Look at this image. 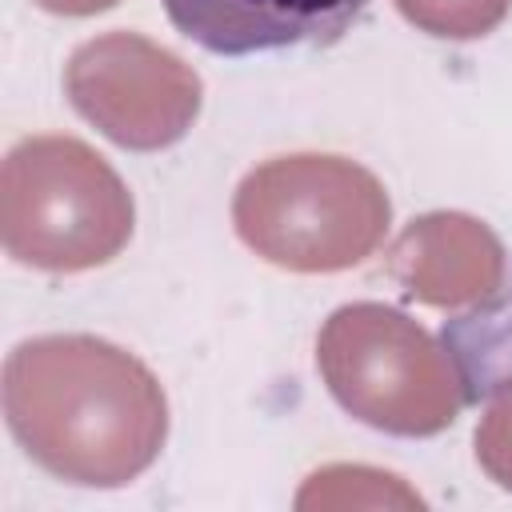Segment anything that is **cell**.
<instances>
[{
  "label": "cell",
  "mask_w": 512,
  "mask_h": 512,
  "mask_svg": "<svg viewBox=\"0 0 512 512\" xmlns=\"http://www.w3.org/2000/svg\"><path fill=\"white\" fill-rule=\"evenodd\" d=\"M172 28L216 56L332 48L368 0H160Z\"/></svg>",
  "instance_id": "6da1fadb"
}]
</instances>
